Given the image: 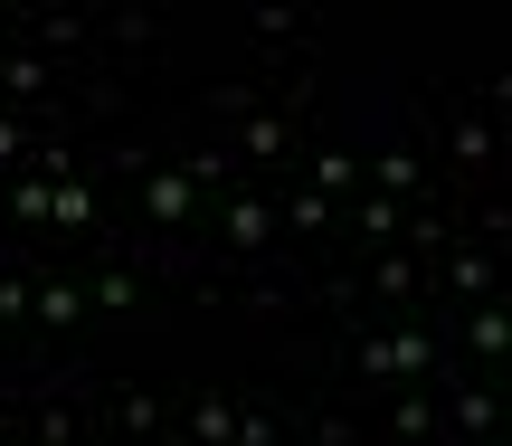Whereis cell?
<instances>
[{"instance_id":"cell-1","label":"cell","mask_w":512,"mask_h":446,"mask_svg":"<svg viewBox=\"0 0 512 446\" xmlns=\"http://www.w3.org/2000/svg\"><path fill=\"white\" fill-rule=\"evenodd\" d=\"M361 371H389V380H408V371H437V342H427V333H389V342H361Z\"/></svg>"},{"instance_id":"cell-2","label":"cell","mask_w":512,"mask_h":446,"mask_svg":"<svg viewBox=\"0 0 512 446\" xmlns=\"http://www.w3.org/2000/svg\"><path fill=\"white\" fill-rule=\"evenodd\" d=\"M29 314L48 323V333H76V314H86V295H76V285H29Z\"/></svg>"},{"instance_id":"cell-3","label":"cell","mask_w":512,"mask_h":446,"mask_svg":"<svg viewBox=\"0 0 512 446\" xmlns=\"http://www.w3.org/2000/svg\"><path fill=\"white\" fill-rule=\"evenodd\" d=\"M275 238V209L266 200H228V247H266Z\"/></svg>"},{"instance_id":"cell-4","label":"cell","mask_w":512,"mask_h":446,"mask_svg":"<svg viewBox=\"0 0 512 446\" xmlns=\"http://www.w3.org/2000/svg\"><path fill=\"white\" fill-rule=\"evenodd\" d=\"M143 209H152V219H190V181H181V171H152V181H143Z\"/></svg>"},{"instance_id":"cell-5","label":"cell","mask_w":512,"mask_h":446,"mask_svg":"<svg viewBox=\"0 0 512 446\" xmlns=\"http://www.w3.org/2000/svg\"><path fill=\"white\" fill-rule=\"evenodd\" d=\"M48 219H67V228H95V190H86V181H48Z\"/></svg>"},{"instance_id":"cell-6","label":"cell","mask_w":512,"mask_h":446,"mask_svg":"<svg viewBox=\"0 0 512 446\" xmlns=\"http://www.w3.org/2000/svg\"><path fill=\"white\" fill-rule=\"evenodd\" d=\"M238 152H247V162H275V152H285V124H275V114H247Z\"/></svg>"},{"instance_id":"cell-7","label":"cell","mask_w":512,"mask_h":446,"mask_svg":"<svg viewBox=\"0 0 512 446\" xmlns=\"http://www.w3.org/2000/svg\"><path fill=\"white\" fill-rule=\"evenodd\" d=\"M0 95H48V57H10L0 67Z\"/></svg>"},{"instance_id":"cell-8","label":"cell","mask_w":512,"mask_h":446,"mask_svg":"<svg viewBox=\"0 0 512 446\" xmlns=\"http://www.w3.org/2000/svg\"><path fill=\"white\" fill-rule=\"evenodd\" d=\"M418 190V152H380V200H408Z\"/></svg>"},{"instance_id":"cell-9","label":"cell","mask_w":512,"mask_h":446,"mask_svg":"<svg viewBox=\"0 0 512 446\" xmlns=\"http://www.w3.org/2000/svg\"><path fill=\"white\" fill-rule=\"evenodd\" d=\"M361 228H370V247H389V238H399V228H408V209H399V200H380V190H370V209H361Z\"/></svg>"},{"instance_id":"cell-10","label":"cell","mask_w":512,"mask_h":446,"mask_svg":"<svg viewBox=\"0 0 512 446\" xmlns=\"http://www.w3.org/2000/svg\"><path fill=\"white\" fill-rule=\"evenodd\" d=\"M351 171H361L351 152H313V190H323V200H332V190H351Z\"/></svg>"},{"instance_id":"cell-11","label":"cell","mask_w":512,"mask_h":446,"mask_svg":"<svg viewBox=\"0 0 512 446\" xmlns=\"http://www.w3.org/2000/svg\"><path fill=\"white\" fill-rule=\"evenodd\" d=\"M86 304H105V314H133V304H143V285L133 276H95V295Z\"/></svg>"},{"instance_id":"cell-12","label":"cell","mask_w":512,"mask_h":446,"mask_svg":"<svg viewBox=\"0 0 512 446\" xmlns=\"http://www.w3.org/2000/svg\"><path fill=\"white\" fill-rule=\"evenodd\" d=\"M456 428H465V437L494 428V390H456Z\"/></svg>"},{"instance_id":"cell-13","label":"cell","mask_w":512,"mask_h":446,"mask_svg":"<svg viewBox=\"0 0 512 446\" xmlns=\"http://www.w3.org/2000/svg\"><path fill=\"white\" fill-rule=\"evenodd\" d=\"M190 437H200V446H228V399H200V409H190Z\"/></svg>"},{"instance_id":"cell-14","label":"cell","mask_w":512,"mask_h":446,"mask_svg":"<svg viewBox=\"0 0 512 446\" xmlns=\"http://www.w3.org/2000/svg\"><path fill=\"white\" fill-rule=\"evenodd\" d=\"M285 219L313 238V228H332V200H323V190H294V209H285Z\"/></svg>"},{"instance_id":"cell-15","label":"cell","mask_w":512,"mask_h":446,"mask_svg":"<svg viewBox=\"0 0 512 446\" xmlns=\"http://www.w3.org/2000/svg\"><path fill=\"white\" fill-rule=\"evenodd\" d=\"M503 342H512V323L484 304V314H475V352H484V361H503Z\"/></svg>"},{"instance_id":"cell-16","label":"cell","mask_w":512,"mask_h":446,"mask_svg":"<svg viewBox=\"0 0 512 446\" xmlns=\"http://www.w3.org/2000/svg\"><path fill=\"white\" fill-rule=\"evenodd\" d=\"M10 219H48V181H38V171L10 190Z\"/></svg>"},{"instance_id":"cell-17","label":"cell","mask_w":512,"mask_h":446,"mask_svg":"<svg viewBox=\"0 0 512 446\" xmlns=\"http://www.w3.org/2000/svg\"><path fill=\"white\" fill-rule=\"evenodd\" d=\"M181 181H190V190H200V181H228V152H219V143H209V152H190V171H181Z\"/></svg>"},{"instance_id":"cell-18","label":"cell","mask_w":512,"mask_h":446,"mask_svg":"<svg viewBox=\"0 0 512 446\" xmlns=\"http://www.w3.org/2000/svg\"><path fill=\"white\" fill-rule=\"evenodd\" d=\"M380 295H418V266H408V257H380Z\"/></svg>"},{"instance_id":"cell-19","label":"cell","mask_w":512,"mask_h":446,"mask_svg":"<svg viewBox=\"0 0 512 446\" xmlns=\"http://www.w3.org/2000/svg\"><path fill=\"white\" fill-rule=\"evenodd\" d=\"M19 314H29V285H19V276H0V323H19Z\"/></svg>"},{"instance_id":"cell-20","label":"cell","mask_w":512,"mask_h":446,"mask_svg":"<svg viewBox=\"0 0 512 446\" xmlns=\"http://www.w3.org/2000/svg\"><path fill=\"white\" fill-rule=\"evenodd\" d=\"M19 152H29V133H19L10 114H0V162H19Z\"/></svg>"},{"instance_id":"cell-21","label":"cell","mask_w":512,"mask_h":446,"mask_svg":"<svg viewBox=\"0 0 512 446\" xmlns=\"http://www.w3.org/2000/svg\"><path fill=\"white\" fill-rule=\"evenodd\" d=\"M0 446H10V437H0Z\"/></svg>"}]
</instances>
